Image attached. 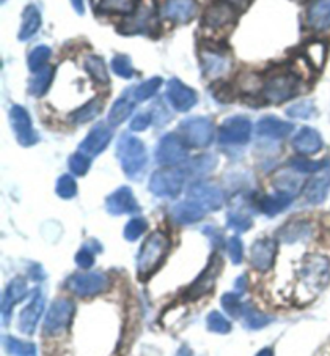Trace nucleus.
<instances>
[{
	"mask_svg": "<svg viewBox=\"0 0 330 356\" xmlns=\"http://www.w3.org/2000/svg\"><path fill=\"white\" fill-rule=\"evenodd\" d=\"M330 281V261L322 255H311L304 259L298 271V297H316Z\"/></svg>",
	"mask_w": 330,
	"mask_h": 356,
	"instance_id": "obj_1",
	"label": "nucleus"
},
{
	"mask_svg": "<svg viewBox=\"0 0 330 356\" xmlns=\"http://www.w3.org/2000/svg\"><path fill=\"white\" fill-rule=\"evenodd\" d=\"M206 324H208V329H210L211 332H216V334H229L232 329L231 323L227 321V319L222 316L220 312H213L208 314Z\"/></svg>",
	"mask_w": 330,
	"mask_h": 356,
	"instance_id": "obj_44",
	"label": "nucleus"
},
{
	"mask_svg": "<svg viewBox=\"0 0 330 356\" xmlns=\"http://www.w3.org/2000/svg\"><path fill=\"white\" fill-rule=\"evenodd\" d=\"M50 55H52V50H50L47 45H38V47L33 49V52L29 54L28 57L29 70L39 71L45 68V63L49 62Z\"/></svg>",
	"mask_w": 330,
	"mask_h": 356,
	"instance_id": "obj_42",
	"label": "nucleus"
},
{
	"mask_svg": "<svg viewBox=\"0 0 330 356\" xmlns=\"http://www.w3.org/2000/svg\"><path fill=\"white\" fill-rule=\"evenodd\" d=\"M145 229H147V221L144 220V218H132V220L124 227L126 241H129V242L137 241V238L144 234Z\"/></svg>",
	"mask_w": 330,
	"mask_h": 356,
	"instance_id": "obj_49",
	"label": "nucleus"
},
{
	"mask_svg": "<svg viewBox=\"0 0 330 356\" xmlns=\"http://www.w3.org/2000/svg\"><path fill=\"white\" fill-rule=\"evenodd\" d=\"M40 23H42V18H40L39 8L34 7V5H28L23 12V23L18 34L19 40L31 39L33 35L39 31Z\"/></svg>",
	"mask_w": 330,
	"mask_h": 356,
	"instance_id": "obj_31",
	"label": "nucleus"
},
{
	"mask_svg": "<svg viewBox=\"0 0 330 356\" xmlns=\"http://www.w3.org/2000/svg\"><path fill=\"white\" fill-rule=\"evenodd\" d=\"M277 252V243L271 241V238H260L253 243L250 252V261L251 266L258 269V271H269L274 263V257Z\"/></svg>",
	"mask_w": 330,
	"mask_h": 356,
	"instance_id": "obj_20",
	"label": "nucleus"
},
{
	"mask_svg": "<svg viewBox=\"0 0 330 356\" xmlns=\"http://www.w3.org/2000/svg\"><path fill=\"white\" fill-rule=\"evenodd\" d=\"M111 68L123 79H129L135 73L134 68H132L131 60L126 55H116V57H113V60H111Z\"/></svg>",
	"mask_w": 330,
	"mask_h": 356,
	"instance_id": "obj_46",
	"label": "nucleus"
},
{
	"mask_svg": "<svg viewBox=\"0 0 330 356\" xmlns=\"http://www.w3.org/2000/svg\"><path fill=\"white\" fill-rule=\"evenodd\" d=\"M108 277L106 274L92 271L85 274H74L68 279L66 286L73 293L79 295V297H94L99 295L108 287Z\"/></svg>",
	"mask_w": 330,
	"mask_h": 356,
	"instance_id": "obj_8",
	"label": "nucleus"
},
{
	"mask_svg": "<svg viewBox=\"0 0 330 356\" xmlns=\"http://www.w3.org/2000/svg\"><path fill=\"white\" fill-rule=\"evenodd\" d=\"M167 250H170V238L165 232H151L145 238L139 250V258H137V271L142 281L149 279L160 268Z\"/></svg>",
	"mask_w": 330,
	"mask_h": 356,
	"instance_id": "obj_2",
	"label": "nucleus"
},
{
	"mask_svg": "<svg viewBox=\"0 0 330 356\" xmlns=\"http://www.w3.org/2000/svg\"><path fill=\"white\" fill-rule=\"evenodd\" d=\"M201 62H203V71L210 78H220V76L226 74L231 70L232 60L227 55L221 52H215V50L206 49L201 50Z\"/></svg>",
	"mask_w": 330,
	"mask_h": 356,
	"instance_id": "obj_21",
	"label": "nucleus"
},
{
	"mask_svg": "<svg viewBox=\"0 0 330 356\" xmlns=\"http://www.w3.org/2000/svg\"><path fill=\"white\" fill-rule=\"evenodd\" d=\"M293 131L292 123L274 118V116H266L258 121L256 132L258 136L267 137V139H286V137Z\"/></svg>",
	"mask_w": 330,
	"mask_h": 356,
	"instance_id": "obj_25",
	"label": "nucleus"
},
{
	"mask_svg": "<svg viewBox=\"0 0 330 356\" xmlns=\"http://www.w3.org/2000/svg\"><path fill=\"white\" fill-rule=\"evenodd\" d=\"M10 123H12V128L15 131V136H17V140L22 145L31 147L39 140V136L35 134V131L33 128L29 113L23 108V106L19 105L12 106V110H10Z\"/></svg>",
	"mask_w": 330,
	"mask_h": 356,
	"instance_id": "obj_13",
	"label": "nucleus"
},
{
	"mask_svg": "<svg viewBox=\"0 0 330 356\" xmlns=\"http://www.w3.org/2000/svg\"><path fill=\"white\" fill-rule=\"evenodd\" d=\"M197 12L198 5L195 0H166L163 7H161L163 18L179 24L189 23L190 19H194Z\"/></svg>",
	"mask_w": 330,
	"mask_h": 356,
	"instance_id": "obj_16",
	"label": "nucleus"
},
{
	"mask_svg": "<svg viewBox=\"0 0 330 356\" xmlns=\"http://www.w3.org/2000/svg\"><path fill=\"white\" fill-rule=\"evenodd\" d=\"M156 161L160 165L174 166L187 159V149L184 139L177 134H166L161 137L158 147H156Z\"/></svg>",
	"mask_w": 330,
	"mask_h": 356,
	"instance_id": "obj_11",
	"label": "nucleus"
},
{
	"mask_svg": "<svg viewBox=\"0 0 330 356\" xmlns=\"http://www.w3.org/2000/svg\"><path fill=\"white\" fill-rule=\"evenodd\" d=\"M256 356H274V352H272V348H263Z\"/></svg>",
	"mask_w": 330,
	"mask_h": 356,
	"instance_id": "obj_59",
	"label": "nucleus"
},
{
	"mask_svg": "<svg viewBox=\"0 0 330 356\" xmlns=\"http://www.w3.org/2000/svg\"><path fill=\"white\" fill-rule=\"evenodd\" d=\"M100 110H101V99L97 97V99L88 102L84 106H81L78 111H74V113L71 115V121L76 124L88 123V121L95 118V116L100 113Z\"/></svg>",
	"mask_w": 330,
	"mask_h": 356,
	"instance_id": "obj_37",
	"label": "nucleus"
},
{
	"mask_svg": "<svg viewBox=\"0 0 330 356\" xmlns=\"http://www.w3.org/2000/svg\"><path fill=\"white\" fill-rule=\"evenodd\" d=\"M293 198L288 197L286 194H274V195H267L264 197L263 200L260 202V208L264 215L267 216H276L279 213L287 210L288 207H290Z\"/></svg>",
	"mask_w": 330,
	"mask_h": 356,
	"instance_id": "obj_33",
	"label": "nucleus"
},
{
	"mask_svg": "<svg viewBox=\"0 0 330 356\" xmlns=\"http://www.w3.org/2000/svg\"><path fill=\"white\" fill-rule=\"evenodd\" d=\"M240 84L243 90H256L260 89V78L255 74H242L240 78Z\"/></svg>",
	"mask_w": 330,
	"mask_h": 356,
	"instance_id": "obj_56",
	"label": "nucleus"
},
{
	"mask_svg": "<svg viewBox=\"0 0 330 356\" xmlns=\"http://www.w3.org/2000/svg\"><path fill=\"white\" fill-rule=\"evenodd\" d=\"M221 268H222V259L215 253L210 259V264H208L205 271L201 273V276L198 277L194 282V286L189 289V292H187V298L194 300L210 293L213 291V287H215L217 276L221 274Z\"/></svg>",
	"mask_w": 330,
	"mask_h": 356,
	"instance_id": "obj_14",
	"label": "nucleus"
},
{
	"mask_svg": "<svg viewBox=\"0 0 330 356\" xmlns=\"http://www.w3.org/2000/svg\"><path fill=\"white\" fill-rule=\"evenodd\" d=\"M71 5L79 15L84 13V0H71Z\"/></svg>",
	"mask_w": 330,
	"mask_h": 356,
	"instance_id": "obj_58",
	"label": "nucleus"
},
{
	"mask_svg": "<svg viewBox=\"0 0 330 356\" xmlns=\"http://www.w3.org/2000/svg\"><path fill=\"white\" fill-rule=\"evenodd\" d=\"M44 307H45L44 295L39 289H35L33 292L31 302H29L28 307L23 309L22 314H19V330H22V332L28 335L34 334L35 327H38L39 319L44 313Z\"/></svg>",
	"mask_w": 330,
	"mask_h": 356,
	"instance_id": "obj_17",
	"label": "nucleus"
},
{
	"mask_svg": "<svg viewBox=\"0 0 330 356\" xmlns=\"http://www.w3.org/2000/svg\"><path fill=\"white\" fill-rule=\"evenodd\" d=\"M237 19V8L229 0H215L210 7L206 8L203 24L210 29H221L231 26Z\"/></svg>",
	"mask_w": 330,
	"mask_h": 356,
	"instance_id": "obj_12",
	"label": "nucleus"
},
{
	"mask_svg": "<svg viewBox=\"0 0 330 356\" xmlns=\"http://www.w3.org/2000/svg\"><path fill=\"white\" fill-rule=\"evenodd\" d=\"M78 192V186H76V181L73 179V176L69 175H63L60 176V179L57 182V194L62 198H73Z\"/></svg>",
	"mask_w": 330,
	"mask_h": 356,
	"instance_id": "obj_52",
	"label": "nucleus"
},
{
	"mask_svg": "<svg viewBox=\"0 0 330 356\" xmlns=\"http://www.w3.org/2000/svg\"><path fill=\"white\" fill-rule=\"evenodd\" d=\"M150 123H151V116L149 113H140L131 121V129L132 131H145L150 126Z\"/></svg>",
	"mask_w": 330,
	"mask_h": 356,
	"instance_id": "obj_55",
	"label": "nucleus"
},
{
	"mask_svg": "<svg viewBox=\"0 0 330 356\" xmlns=\"http://www.w3.org/2000/svg\"><path fill=\"white\" fill-rule=\"evenodd\" d=\"M105 208L106 211L113 216L139 211V205H137L135 197L132 194L129 187H119V189H116L113 194L108 195L105 202Z\"/></svg>",
	"mask_w": 330,
	"mask_h": 356,
	"instance_id": "obj_18",
	"label": "nucleus"
},
{
	"mask_svg": "<svg viewBox=\"0 0 330 356\" xmlns=\"http://www.w3.org/2000/svg\"><path fill=\"white\" fill-rule=\"evenodd\" d=\"M185 171L177 170V168H165L151 175L150 179V192L161 198H174L181 194L184 187Z\"/></svg>",
	"mask_w": 330,
	"mask_h": 356,
	"instance_id": "obj_4",
	"label": "nucleus"
},
{
	"mask_svg": "<svg viewBox=\"0 0 330 356\" xmlns=\"http://www.w3.org/2000/svg\"><path fill=\"white\" fill-rule=\"evenodd\" d=\"M309 234H311V225L308 221H290L281 229L279 237L286 243H297L304 241Z\"/></svg>",
	"mask_w": 330,
	"mask_h": 356,
	"instance_id": "obj_32",
	"label": "nucleus"
},
{
	"mask_svg": "<svg viewBox=\"0 0 330 356\" xmlns=\"http://www.w3.org/2000/svg\"><path fill=\"white\" fill-rule=\"evenodd\" d=\"M53 81V68L50 66H45V68L39 70L38 74L33 76V79L29 81V94L34 95V97H40L47 92L50 84Z\"/></svg>",
	"mask_w": 330,
	"mask_h": 356,
	"instance_id": "obj_34",
	"label": "nucleus"
},
{
	"mask_svg": "<svg viewBox=\"0 0 330 356\" xmlns=\"http://www.w3.org/2000/svg\"><path fill=\"white\" fill-rule=\"evenodd\" d=\"M205 210L200 205H197L195 202L185 200L182 203L172 207L171 216L174 218V221L181 222V225H192V222H198L205 216Z\"/></svg>",
	"mask_w": 330,
	"mask_h": 356,
	"instance_id": "obj_27",
	"label": "nucleus"
},
{
	"mask_svg": "<svg viewBox=\"0 0 330 356\" xmlns=\"http://www.w3.org/2000/svg\"><path fill=\"white\" fill-rule=\"evenodd\" d=\"M85 70H88V73L90 74V78H92L95 83L99 84H108V73H106V66L104 58L97 57V55H90V57L85 58L84 62Z\"/></svg>",
	"mask_w": 330,
	"mask_h": 356,
	"instance_id": "obj_36",
	"label": "nucleus"
},
{
	"mask_svg": "<svg viewBox=\"0 0 330 356\" xmlns=\"http://www.w3.org/2000/svg\"><path fill=\"white\" fill-rule=\"evenodd\" d=\"M166 97L177 111H189L197 104V94L179 79H171L167 83Z\"/></svg>",
	"mask_w": 330,
	"mask_h": 356,
	"instance_id": "obj_19",
	"label": "nucleus"
},
{
	"mask_svg": "<svg viewBox=\"0 0 330 356\" xmlns=\"http://www.w3.org/2000/svg\"><path fill=\"white\" fill-rule=\"evenodd\" d=\"M156 19L149 8L140 10L119 26L121 34H151L155 29Z\"/></svg>",
	"mask_w": 330,
	"mask_h": 356,
	"instance_id": "obj_23",
	"label": "nucleus"
},
{
	"mask_svg": "<svg viewBox=\"0 0 330 356\" xmlns=\"http://www.w3.org/2000/svg\"><path fill=\"white\" fill-rule=\"evenodd\" d=\"M3 345H5V350H7V352L12 356H35L38 355L33 343L22 342V340H18V339L5 337Z\"/></svg>",
	"mask_w": 330,
	"mask_h": 356,
	"instance_id": "obj_40",
	"label": "nucleus"
},
{
	"mask_svg": "<svg viewBox=\"0 0 330 356\" xmlns=\"http://www.w3.org/2000/svg\"><path fill=\"white\" fill-rule=\"evenodd\" d=\"M298 79L293 74H277L264 84V99L272 104H281L297 94Z\"/></svg>",
	"mask_w": 330,
	"mask_h": 356,
	"instance_id": "obj_10",
	"label": "nucleus"
},
{
	"mask_svg": "<svg viewBox=\"0 0 330 356\" xmlns=\"http://www.w3.org/2000/svg\"><path fill=\"white\" fill-rule=\"evenodd\" d=\"M297 2H304V0H297Z\"/></svg>",
	"mask_w": 330,
	"mask_h": 356,
	"instance_id": "obj_60",
	"label": "nucleus"
},
{
	"mask_svg": "<svg viewBox=\"0 0 330 356\" xmlns=\"http://www.w3.org/2000/svg\"><path fill=\"white\" fill-rule=\"evenodd\" d=\"M68 166H69V170L73 171L76 176H84L85 172L89 171V168H90V156L84 155L83 152H79V154H74L69 159Z\"/></svg>",
	"mask_w": 330,
	"mask_h": 356,
	"instance_id": "obj_51",
	"label": "nucleus"
},
{
	"mask_svg": "<svg viewBox=\"0 0 330 356\" xmlns=\"http://www.w3.org/2000/svg\"><path fill=\"white\" fill-rule=\"evenodd\" d=\"M227 250H229V257L233 264H240L243 261V245L240 238L232 237L227 243Z\"/></svg>",
	"mask_w": 330,
	"mask_h": 356,
	"instance_id": "obj_54",
	"label": "nucleus"
},
{
	"mask_svg": "<svg viewBox=\"0 0 330 356\" xmlns=\"http://www.w3.org/2000/svg\"><path fill=\"white\" fill-rule=\"evenodd\" d=\"M111 137H113V132H111V129L105 123L95 124L89 134L85 136V139L79 147V152H83L84 155L90 156V159L97 156L108 147Z\"/></svg>",
	"mask_w": 330,
	"mask_h": 356,
	"instance_id": "obj_15",
	"label": "nucleus"
},
{
	"mask_svg": "<svg viewBox=\"0 0 330 356\" xmlns=\"http://www.w3.org/2000/svg\"><path fill=\"white\" fill-rule=\"evenodd\" d=\"M203 232L205 234H208V236L211 237V241H213V243H221L222 242V236H221V232L217 231V229H215L213 226H208V227H205L203 229Z\"/></svg>",
	"mask_w": 330,
	"mask_h": 356,
	"instance_id": "obj_57",
	"label": "nucleus"
},
{
	"mask_svg": "<svg viewBox=\"0 0 330 356\" xmlns=\"http://www.w3.org/2000/svg\"><path fill=\"white\" fill-rule=\"evenodd\" d=\"M243 324L250 329H263L264 325L271 323V318L266 316V314L258 312L256 308L251 307H243Z\"/></svg>",
	"mask_w": 330,
	"mask_h": 356,
	"instance_id": "obj_41",
	"label": "nucleus"
},
{
	"mask_svg": "<svg viewBox=\"0 0 330 356\" xmlns=\"http://www.w3.org/2000/svg\"><path fill=\"white\" fill-rule=\"evenodd\" d=\"M221 303H222V308H224L226 312L233 318L240 316L243 313V307H245V305H242L240 295L238 293H224L221 298Z\"/></svg>",
	"mask_w": 330,
	"mask_h": 356,
	"instance_id": "obj_47",
	"label": "nucleus"
},
{
	"mask_svg": "<svg viewBox=\"0 0 330 356\" xmlns=\"http://www.w3.org/2000/svg\"><path fill=\"white\" fill-rule=\"evenodd\" d=\"M181 136L187 144L192 147H208L215 139V124L208 118L195 116V118H187L181 123Z\"/></svg>",
	"mask_w": 330,
	"mask_h": 356,
	"instance_id": "obj_6",
	"label": "nucleus"
},
{
	"mask_svg": "<svg viewBox=\"0 0 330 356\" xmlns=\"http://www.w3.org/2000/svg\"><path fill=\"white\" fill-rule=\"evenodd\" d=\"M288 165L298 172H304V175H308V172H316L324 168L322 161H311L306 159H292L288 161Z\"/></svg>",
	"mask_w": 330,
	"mask_h": 356,
	"instance_id": "obj_53",
	"label": "nucleus"
},
{
	"mask_svg": "<svg viewBox=\"0 0 330 356\" xmlns=\"http://www.w3.org/2000/svg\"><path fill=\"white\" fill-rule=\"evenodd\" d=\"M327 55V45L324 42H313L306 47V57L308 62L313 66H316L317 70H321L326 62Z\"/></svg>",
	"mask_w": 330,
	"mask_h": 356,
	"instance_id": "obj_43",
	"label": "nucleus"
},
{
	"mask_svg": "<svg viewBox=\"0 0 330 356\" xmlns=\"http://www.w3.org/2000/svg\"><path fill=\"white\" fill-rule=\"evenodd\" d=\"M251 123L245 116L227 118L220 128V142L222 145H242L250 140Z\"/></svg>",
	"mask_w": 330,
	"mask_h": 356,
	"instance_id": "obj_9",
	"label": "nucleus"
},
{
	"mask_svg": "<svg viewBox=\"0 0 330 356\" xmlns=\"http://www.w3.org/2000/svg\"><path fill=\"white\" fill-rule=\"evenodd\" d=\"M287 115L292 116V118H298V120H308L314 115V105L311 102L304 100V102H298V104L288 106L287 108Z\"/></svg>",
	"mask_w": 330,
	"mask_h": 356,
	"instance_id": "obj_50",
	"label": "nucleus"
},
{
	"mask_svg": "<svg viewBox=\"0 0 330 356\" xmlns=\"http://www.w3.org/2000/svg\"><path fill=\"white\" fill-rule=\"evenodd\" d=\"M189 200L195 202L205 211L220 210L222 203H224V192L221 191L220 186H216L211 181H195L189 187L187 192Z\"/></svg>",
	"mask_w": 330,
	"mask_h": 356,
	"instance_id": "obj_7",
	"label": "nucleus"
},
{
	"mask_svg": "<svg viewBox=\"0 0 330 356\" xmlns=\"http://www.w3.org/2000/svg\"><path fill=\"white\" fill-rule=\"evenodd\" d=\"M74 303L68 298H57L50 307L47 316L44 321V334L49 337L63 334L66 327L73 321Z\"/></svg>",
	"mask_w": 330,
	"mask_h": 356,
	"instance_id": "obj_5",
	"label": "nucleus"
},
{
	"mask_svg": "<svg viewBox=\"0 0 330 356\" xmlns=\"http://www.w3.org/2000/svg\"><path fill=\"white\" fill-rule=\"evenodd\" d=\"M253 221L250 216L243 215V213H238V211H231L229 215H227V226H229L232 231H237V232H245L248 229L251 227Z\"/></svg>",
	"mask_w": 330,
	"mask_h": 356,
	"instance_id": "obj_48",
	"label": "nucleus"
},
{
	"mask_svg": "<svg viewBox=\"0 0 330 356\" xmlns=\"http://www.w3.org/2000/svg\"><path fill=\"white\" fill-rule=\"evenodd\" d=\"M134 97H132V90L129 92H124L121 97L115 102L113 106H111L110 115H108V123L111 126H119L123 121L129 118V115L134 110Z\"/></svg>",
	"mask_w": 330,
	"mask_h": 356,
	"instance_id": "obj_29",
	"label": "nucleus"
},
{
	"mask_svg": "<svg viewBox=\"0 0 330 356\" xmlns=\"http://www.w3.org/2000/svg\"><path fill=\"white\" fill-rule=\"evenodd\" d=\"M135 0H97L95 7L108 13H131Z\"/></svg>",
	"mask_w": 330,
	"mask_h": 356,
	"instance_id": "obj_38",
	"label": "nucleus"
},
{
	"mask_svg": "<svg viewBox=\"0 0 330 356\" xmlns=\"http://www.w3.org/2000/svg\"><path fill=\"white\" fill-rule=\"evenodd\" d=\"M160 86H161V78H151L149 81H145V83L139 84L137 88H132V97H134L135 102L149 100L156 94V90L160 89Z\"/></svg>",
	"mask_w": 330,
	"mask_h": 356,
	"instance_id": "obj_39",
	"label": "nucleus"
},
{
	"mask_svg": "<svg viewBox=\"0 0 330 356\" xmlns=\"http://www.w3.org/2000/svg\"><path fill=\"white\" fill-rule=\"evenodd\" d=\"M28 287H26V281L23 277H15L10 286L5 291L3 297H2V316H3V324H8L10 321V314H12V309L15 305L26 297Z\"/></svg>",
	"mask_w": 330,
	"mask_h": 356,
	"instance_id": "obj_22",
	"label": "nucleus"
},
{
	"mask_svg": "<svg viewBox=\"0 0 330 356\" xmlns=\"http://www.w3.org/2000/svg\"><path fill=\"white\" fill-rule=\"evenodd\" d=\"M322 145L324 142L321 134H319L316 129L308 128V126L299 129L297 132L295 139H293V147H295V150L302 155L317 154V152L322 149Z\"/></svg>",
	"mask_w": 330,
	"mask_h": 356,
	"instance_id": "obj_24",
	"label": "nucleus"
},
{
	"mask_svg": "<svg viewBox=\"0 0 330 356\" xmlns=\"http://www.w3.org/2000/svg\"><path fill=\"white\" fill-rule=\"evenodd\" d=\"M308 26L314 31H326L330 28V0H316L308 10Z\"/></svg>",
	"mask_w": 330,
	"mask_h": 356,
	"instance_id": "obj_26",
	"label": "nucleus"
},
{
	"mask_svg": "<svg viewBox=\"0 0 330 356\" xmlns=\"http://www.w3.org/2000/svg\"><path fill=\"white\" fill-rule=\"evenodd\" d=\"M95 252H100V247L95 245V242H89V245L81 248V250L76 253V263H78V266L83 269H89L95 263Z\"/></svg>",
	"mask_w": 330,
	"mask_h": 356,
	"instance_id": "obj_45",
	"label": "nucleus"
},
{
	"mask_svg": "<svg viewBox=\"0 0 330 356\" xmlns=\"http://www.w3.org/2000/svg\"><path fill=\"white\" fill-rule=\"evenodd\" d=\"M216 163H217V159L215 155H211V154L200 155L185 166V175H192V176L210 175V172L215 170Z\"/></svg>",
	"mask_w": 330,
	"mask_h": 356,
	"instance_id": "obj_35",
	"label": "nucleus"
},
{
	"mask_svg": "<svg viewBox=\"0 0 330 356\" xmlns=\"http://www.w3.org/2000/svg\"><path fill=\"white\" fill-rule=\"evenodd\" d=\"M330 191V175L317 176L311 179L306 184V189H304V198L313 205H319L326 200Z\"/></svg>",
	"mask_w": 330,
	"mask_h": 356,
	"instance_id": "obj_30",
	"label": "nucleus"
},
{
	"mask_svg": "<svg viewBox=\"0 0 330 356\" xmlns=\"http://www.w3.org/2000/svg\"><path fill=\"white\" fill-rule=\"evenodd\" d=\"M302 184H303V181L288 170L277 171L272 177L274 189H276L279 194H286L292 198H295L299 189H302Z\"/></svg>",
	"mask_w": 330,
	"mask_h": 356,
	"instance_id": "obj_28",
	"label": "nucleus"
},
{
	"mask_svg": "<svg viewBox=\"0 0 330 356\" xmlns=\"http://www.w3.org/2000/svg\"><path fill=\"white\" fill-rule=\"evenodd\" d=\"M116 156L123 166V171L132 179H137L147 166V150L142 140L131 134H123L116 147Z\"/></svg>",
	"mask_w": 330,
	"mask_h": 356,
	"instance_id": "obj_3",
	"label": "nucleus"
}]
</instances>
